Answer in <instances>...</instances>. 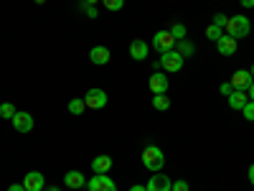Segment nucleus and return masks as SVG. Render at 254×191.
<instances>
[{"instance_id": "obj_28", "label": "nucleus", "mask_w": 254, "mask_h": 191, "mask_svg": "<svg viewBox=\"0 0 254 191\" xmlns=\"http://www.w3.org/2000/svg\"><path fill=\"white\" fill-rule=\"evenodd\" d=\"M219 90H221V95H226V97H229L231 92H234V87H231V82H224V84H221Z\"/></svg>"}, {"instance_id": "obj_17", "label": "nucleus", "mask_w": 254, "mask_h": 191, "mask_svg": "<svg viewBox=\"0 0 254 191\" xmlns=\"http://www.w3.org/2000/svg\"><path fill=\"white\" fill-rule=\"evenodd\" d=\"M247 102H249V95L242 92V90H234V92L229 95V107H231V110H242Z\"/></svg>"}, {"instance_id": "obj_32", "label": "nucleus", "mask_w": 254, "mask_h": 191, "mask_svg": "<svg viewBox=\"0 0 254 191\" xmlns=\"http://www.w3.org/2000/svg\"><path fill=\"white\" fill-rule=\"evenodd\" d=\"M239 3H242L244 8H254V0H239Z\"/></svg>"}, {"instance_id": "obj_14", "label": "nucleus", "mask_w": 254, "mask_h": 191, "mask_svg": "<svg viewBox=\"0 0 254 191\" xmlns=\"http://www.w3.org/2000/svg\"><path fill=\"white\" fill-rule=\"evenodd\" d=\"M64 184H66L69 189H81V186H87V179H84L81 171H66V176H64Z\"/></svg>"}, {"instance_id": "obj_29", "label": "nucleus", "mask_w": 254, "mask_h": 191, "mask_svg": "<svg viewBox=\"0 0 254 191\" xmlns=\"http://www.w3.org/2000/svg\"><path fill=\"white\" fill-rule=\"evenodd\" d=\"M171 191H188V184L186 181H173V189Z\"/></svg>"}, {"instance_id": "obj_22", "label": "nucleus", "mask_w": 254, "mask_h": 191, "mask_svg": "<svg viewBox=\"0 0 254 191\" xmlns=\"http://www.w3.org/2000/svg\"><path fill=\"white\" fill-rule=\"evenodd\" d=\"M13 115H15V107L10 102H3L0 104V117H5V120H13Z\"/></svg>"}, {"instance_id": "obj_36", "label": "nucleus", "mask_w": 254, "mask_h": 191, "mask_svg": "<svg viewBox=\"0 0 254 191\" xmlns=\"http://www.w3.org/2000/svg\"><path fill=\"white\" fill-rule=\"evenodd\" d=\"M46 191H61V189H56V186H49V189H46Z\"/></svg>"}, {"instance_id": "obj_7", "label": "nucleus", "mask_w": 254, "mask_h": 191, "mask_svg": "<svg viewBox=\"0 0 254 191\" xmlns=\"http://www.w3.org/2000/svg\"><path fill=\"white\" fill-rule=\"evenodd\" d=\"M252 82H254V77L249 74V69H239V72H234V77H231V87L242 90V92H249Z\"/></svg>"}, {"instance_id": "obj_20", "label": "nucleus", "mask_w": 254, "mask_h": 191, "mask_svg": "<svg viewBox=\"0 0 254 191\" xmlns=\"http://www.w3.org/2000/svg\"><path fill=\"white\" fill-rule=\"evenodd\" d=\"M84 110H87V104H84V97H81V99L76 97V99L69 102V112H71V115H81Z\"/></svg>"}, {"instance_id": "obj_16", "label": "nucleus", "mask_w": 254, "mask_h": 191, "mask_svg": "<svg viewBox=\"0 0 254 191\" xmlns=\"http://www.w3.org/2000/svg\"><path fill=\"white\" fill-rule=\"evenodd\" d=\"M110 168H112V158H110V156H97V158H92V171H94V174H110Z\"/></svg>"}, {"instance_id": "obj_25", "label": "nucleus", "mask_w": 254, "mask_h": 191, "mask_svg": "<svg viewBox=\"0 0 254 191\" xmlns=\"http://www.w3.org/2000/svg\"><path fill=\"white\" fill-rule=\"evenodd\" d=\"M242 112H244V117L249 120V122H254V102L249 99L247 104H244V107H242Z\"/></svg>"}, {"instance_id": "obj_4", "label": "nucleus", "mask_w": 254, "mask_h": 191, "mask_svg": "<svg viewBox=\"0 0 254 191\" xmlns=\"http://www.w3.org/2000/svg\"><path fill=\"white\" fill-rule=\"evenodd\" d=\"M183 61H186V59L173 49V51H168V54L160 56V67H163L168 74H173V72H181V69H183Z\"/></svg>"}, {"instance_id": "obj_26", "label": "nucleus", "mask_w": 254, "mask_h": 191, "mask_svg": "<svg viewBox=\"0 0 254 191\" xmlns=\"http://www.w3.org/2000/svg\"><path fill=\"white\" fill-rule=\"evenodd\" d=\"M211 23H214V26H219V28H226V23H229V15H224V13H216Z\"/></svg>"}, {"instance_id": "obj_11", "label": "nucleus", "mask_w": 254, "mask_h": 191, "mask_svg": "<svg viewBox=\"0 0 254 191\" xmlns=\"http://www.w3.org/2000/svg\"><path fill=\"white\" fill-rule=\"evenodd\" d=\"M216 51L221 54V56H234L237 54V38H231V36H221L219 41H216Z\"/></svg>"}, {"instance_id": "obj_30", "label": "nucleus", "mask_w": 254, "mask_h": 191, "mask_svg": "<svg viewBox=\"0 0 254 191\" xmlns=\"http://www.w3.org/2000/svg\"><path fill=\"white\" fill-rule=\"evenodd\" d=\"M8 191H26V189H23V184H10Z\"/></svg>"}, {"instance_id": "obj_12", "label": "nucleus", "mask_w": 254, "mask_h": 191, "mask_svg": "<svg viewBox=\"0 0 254 191\" xmlns=\"http://www.w3.org/2000/svg\"><path fill=\"white\" fill-rule=\"evenodd\" d=\"M171 189H173V181L168 179V176H163L160 171L150 181H147V191H171Z\"/></svg>"}, {"instance_id": "obj_8", "label": "nucleus", "mask_w": 254, "mask_h": 191, "mask_svg": "<svg viewBox=\"0 0 254 191\" xmlns=\"http://www.w3.org/2000/svg\"><path fill=\"white\" fill-rule=\"evenodd\" d=\"M10 122H13V127L18 133H31L33 130V115L31 112H15Z\"/></svg>"}, {"instance_id": "obj_21", "label": "nucleus", "mask_w": 254, "mask_h": 191, "mask_svg": "<svg viewBox=\"0 0 254 191\" xmlns=\"http://www.w3.org/2000/svg\"><path fill=\"white\" fill-rule=\"evenodd\" d=\"M206 36H208V41H219L221 36H224V28H219V26H206Z\"/></svg>"}, {"instance_id": "obj_10", "label": "nucleus", "mask_w": 254, "mask_h": 191, "mask_svg": "<svg viewBox=\"0 0 254 191\" xmlns=\"http://www.w3.org/2000/svg\"><path fill=\"white\" fill-rule=\"evenodd\" d=\"M44 186H46L44 174H38V171L26 174V179H23V189H26V191H44Z\"/></svg>"}, {"instance_id": "obj_33", "label": "nucleus", "mask_w": 254, "mask_h": 191, "mask_svg": "<svg viewBox=\"0 0 254 191\" xmlns=\"http://www.w3.org/2000/svg\"><path fill=\"white\" fill-rule=\"evenodd\" d=\"M130 191H147V186H140V184H135V186H132Z\"/></svg>"}, {"instance_id": "obj_19", "label": "nucleus", "mask_w": 254, "mask_h": 191, "mask_svg": "<svg viewBox=\"0 0 254 191\" xmlns=\"http://www.w3.org/2000/svg\"><path fill=\"white\" fill-rule=\"evenodd\" d=\"M153 107L160 110V112H165L168 107H171V97H168V95H155L153 97Z\"/></svg>"}, {"instance_id": "obj_27", "label": "nucleus", "mask_w": 254, "mask_h": 191, "mask_svg": "<svg viewBox=\"0 0 254 191\" xmlns=\"http://www.w3.org/2000/svg\"><path fill=\"white\" fill-rule=\"evenodd\" d=\"M84 13H87V18H97L99 15L97 5H89V3H84Z\"/></svg>"}, {"instance_id": "obj_13", "label": "nucleus", "mask_w": 254, "mask_h": 191, "mask_svg": "<svg viewBox=\"0 0 254 191\" xmlns=\"http://www.w3.org/2000/svg\"><path fill=\"white\" fill-rule=\"evenodd\" d=\"M89 59H92V64H97V67H104V64H110L112 54H110L107 46H94V49L89 51Z\"/></svg>"}, {"instance_id": "obj_24", "label": "nucleus", "mask_w": 254, "mask_h": 191, "mask_svg": "<svg viewBox=\"0 0 254 191\" xmlns=\"http://www.w3.org/2000/svg\"><path fill=\"white\" fill-rule=\"evenodd\" d=\"M102 5L107 10H122L125 8V0H102Z\"/></svg>"}, {"instance_id": "obj_18", "label": "nucleus", "mask_w": 254, "mask_h": 191, "mask_svg": "<svg viewBox=\"0 0 254 191\" xmlns=\"http://www.w3.org/2000/svg\"><path fill=\"white\" fill-rule=\"evenodd\" d=\"M176 51L186 59V56H193V51H196V46L190 44L188 38H181V41H176Z\"/></svg>"}, {"instance_id": "obj_2", "label": "nucleus", "mask_w": 254, "mask_h": 191, "mask_svg": "<svg viewBox=\"0 0 254 191\" xmlns=\"http://www.w3.org/2000/svg\"><path fill=\"white\" fill-rule=\"evenodd\" d=\"M142 166L147 168V171H160V168L165 166V156L158 145H147L145 151H142Z\"/></svg>"}, {"instance_id": "obj_5", "label": "nucleus", "mask_w": 254, "mask_h": 191, "mask_svg": "<svg viewBox=\"0 0 254 191\" xmlns=\"http://www.w3.org/2000/svg\"><path fill=\"white\" fill-rule=\"evenodd\" d=\"M84 104H87V110L107 107V92H104V90H89L87 97H84Z\"/></svg>"}, {"instance_id": "obj_15", "label": "nucleus", "mask_w": 254, "mask_h": 191, "mask_svg": "<svg viewBox=\"0 0 254 191\" xmlns=\"http://www.w3.org/2000/svg\"><path fill=\"white\" fill-rule=\"evenodd\" d=\"M130 56L135 61H145L147 59V44H145V41H140V38L132 41V44H130Z\"/></svg>"}, {"instance_id": "obj_3", "label": "nucleus", "mask_w": 254, "mask_h": 191, "mask_svg": "<svg viewBox=\"0 0 254 191\" xmlns=\"http://www.w3.org/2000/svg\"><path fill=\"white\" fill-rule=\"evenodd\" d=\"M153 49L163 56V54H168V51H173L176 49V38L171 36V31H158L155 36H153Z\"/></svg>"}, {"instance_id": "obj_34", "label": "nucleus", "mask_w": 254, "mask_h": 191, "mask_svg": "<svg viewBox=\"0 0 254 191\" xmlns=\"http://www.w3.org/2000/svg\"><path fill=\"white\" fill-rule=\"evenodd\" d=\"M247 95H249V99L254 102V82H252V87H249V92H247Z\"/></svg>"}, {"instance_id": "obj_38", "label": "nucleus", "mask_w": 254, "mask_h": 191, "mask_svg": "<svg viewBox=\"0 0 254 191\" xmlns=\"http://www.w3.org/2000/svg\"><path fill=\"white\" fill-rule=\"evenodd\" d=\"M249 74H252V77H254V67H252V69H249Z\"/></svg>"}, {"instance_id": "obj_35", "label": "nucleus", "mask_w": 254, "mask_h": 191, "mask_svg": "<svg viewBox=\"0 0 254 191\" xmlns=\"http://www.w3.org/2000/svg\"><path fill=\"white\" fill-rule=\"evenodd\" d=\"M84 3H89V5H94V3H99V0H84Z\"/></svg>"}, {"instance_id": "obj_23", "label": "nucleus", "mask_w": 254, "mask_h": 191, "mask_svg": "<svg viewBox=\"0 0 254 191\" xmlns=\"http://www.w3.org/2000/svg\"><path fill=\"white\" fill-rule=\"evenodd\" d=\"M171 36H173L176 41L186 38V26H183V23H173V26H171Z\"/></svg>"}, {"instance_id": "obj_9", "label": "nucleus", "mask_w": 254, "mask_h": 191, "mask_svg": "<svg viewBox=\"0 0 254 191\" xmlns=\"http://www.w3.org/2000/svg\"><path fill=\"white\" fill-rule=\"evenodd\" d=\"M147 87H150L153 95H168V74L155 72L150 79H147Z\"/></svg>"}, {"instance_id": "obj_37", "label": "nucleus", "mask_w": 254, "mask_h": 191, "mask_svg": "<svg viewBox=\"0 0 254 191\" xmlns=\"http://www.w3.org/2000/svg\"><path fill=\"white\" fill-rule=\"evenodd\" d=\"M36 3H38V5H44V3H46V0H36Z\"/></svg>"}, {"instance_id": "obj_31", "label": "nucleus", "mask_w": 254, "mask_h": 191, "mask_svg": "<svg viewBox=\"0 0 254 191\" xmlns=\"http://www.w3.org/2000/svg\"><path fill=\"white\" fill-rule=\"evenodd\" d=\"M249 184H252V186H254V163H252V166H249Z\"/></svg>"}, {"instance_id": "obj_1", "label": "nucleus", "mask_w": 254, "mask_h": 191, "mask_svg": "<svg viewBox=\"0 0 254 191\" xmlns=\"http://www.w3.org/2000/svg\"><path fill=\"white\" fill-rule=\"evenodd\" d=\"M249 31H252V23H249V18L247 15H231L229 18V23H226V28H224V33L226 36H231V38H244V36H249Z\"/></svg>"}, {"instance_id": "obj_6", "label": "nucleus", "mask_w": 254, "mask_h": 191, "mask_svg": "<svg viewBox=\"0 0 254 191\" xmlns=\"http://www.w3.org/2000/svg\"><path fill=\"white\" fill-rule=\"evenodd\" d=\"M87 189H89V191H117L115 181H112L107 174H94V179L87 181Z\"/></svg>"}]
</instances>
